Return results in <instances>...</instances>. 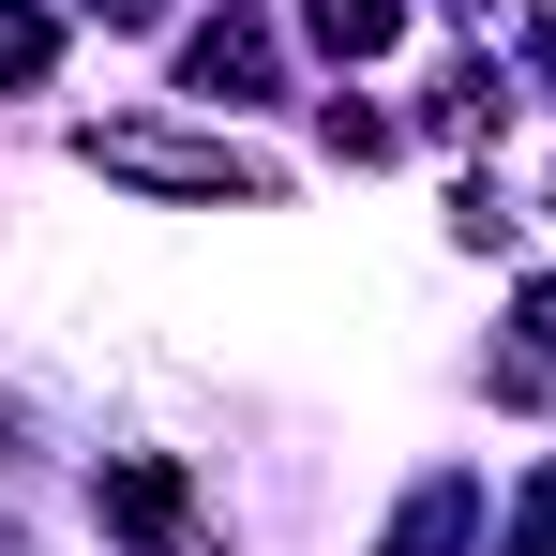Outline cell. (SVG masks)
<instances>
[{
	"label": "cell",
	"mask_w": 556,
	"mask_h": 556,
	"mask_svg": "<svg viewBox=\"0 0 556 556\" xmlns=\"http://www.w3.org/2000/svg\"><path fill=\"white\" fill-rule=\"evenodd\" d=\"M527 61H542V76H556V15H527Z\"/></svg>",
	"instance_id": "10"
},
{
	"label": "cell",
	"mask_w": 556,
	"mask_h": 556,
	"mask_svg": "<svg viewBox=\"0 0 556 556\" xmlns=\"http://www.w3.org/2000/svg\"><path fill=\"white\" fill-rule=\"evenodd\" d=\"M452 15H481V0H452Z\"/></svg>",
	"instance_id": "11"
},
{
	"label": "cell",
	"mask_w": 556,
	"mask_h": 556,
	"mask_svg": "<svg viewBox=\"0 0 556 556\" xmlns=\"http://www.w3.org/2000/svg\"><path fill=\"white\" fill-rule=\"evenodd\" d=\"M466 542H481V481H466V466H437V481L391 511V542H376V556H466Z\"/></svg>",
	"instance_id": "3"
},
{
	"label": "cell",
	"mask_w": 556,
	"mask_h": 556,
	"mask_svg": "<svg viewBox=\"0 0 556 556\" xmlns=\"http://www.w3.org/2000/svg\"><path fill=\"white\" fill-rule=\"evenodd\" d=\"M91 511L121 527V542H181L195 496H181V466H166V452H136V466H105V481H91Z\"/></svg>",
	"instance_id": "2"
},
{
	"label": "cell",
	"mask_w": 556,
	"mask_h": 556,
	"mask_svg": "<svg viewBox=\"0 0 556 556\" xmlns=\"http://www.w3.org/2000/svg\"><path fill=\"white\" fill-rule=\"evenodd\" d=\"M181 76L211 105H256V91H271V30H256V15H211V30L181 46Z\"/></svg>",
	"instance_id": "4"
},
{
	"label": "cell",
	"mask_w": 556,
	"mask_h": 556,
	"mask_svg": "<svg viewBox=\"0 0 556 556\" xmlns=\"http://www.w3.org/2000/svg\"><path fill=\"white\" fill-rule=\"evenodd\" d=\"M105 181H151V195H226V211H271V166L226 151V136H166V121H91L76 136Z\"/></svg>",
	"instance_id": "1"
},
{
	"label": "cell",
	"mask_w": 556,
	"mask_h": 556,
	"mask_svg": "<svg viewBox=\"0 0 556 556\" xmlns=\"http://www.w3.org/2000/svg\"><path fill=\"white\" fill-rule=\"evenodd\" d=\"M301 30H316L331 61H376V46L406 30V0H301Z\"/></svg>",
	"instance_id": "5"
},
{
	"label": "cell",
	"mask_w": 556,
	"mask_h": 556,
	"mask_svg": "<svg viewBox=\"0 0 556 556\" xmlns=\"http://www.w3.org/2000/svg\"><path fill=\"white\" fill-rule=\"evenodd\" d=\"M511 556H556V466H542V496H527V527H511Z\"/></svg>",
	"instance_id": "7"
},
{
	"label": "cell",
	"mask_w": 556,
	"mask_h": 556,
	"mask_svg": "<svg viewBox=\"0 0 556 556\" xmlns=\"http://www.w3.org/2000/svg\"><path fill=\"white\" fill-rule=\"evenodd\" d=\"M91 15L105 30H166V0H91Z\"/></svg>",
	"instance_id": "8"
},
{
	"label": "cell",
	"mask_w": 556,
	"mask_h": 556,
	"mask_svg": "<svg viewBox=\"0 0 556 556\" xmlns=\"http://www.w3.org/2000/svg\"><path fill=\"white\" fill-rule=\"evenodd\" d=\"M511 331H542V346H556V286H527V301H511Z\"/></svg>",
	"instance_id": "9"
},
{
	"label": "cell",
	"mask_w": 556,
	"mask_h": 556,
	"mask_svg": "<svg viewBox=\"0 0 556 556\" xmlns=\"http://www.w3.org/2000/svg\"><path fill=\"white\" fill-rule=\"evenodd\" d=\"M61 61V30H46V0H0V91H30Z\"/></svg>",
	"instance_id": "6"
}]
</instances>
